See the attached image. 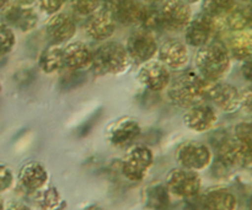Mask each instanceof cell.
I'll list each match as a JSON object with an SVG mask.
<instances>
[{
    "label": "cell",
    "mask_w": 252,
    "mask_h": 210,
    "mask_svg": "<svg viewBox=\"0 0 252 210\" xmlns=\"http://www.w3.org/2000/svg\"><path fill=\"white\" fill-rule=\"evenodd\" d=\"M209 85L211 83L204 80L197 71H182L170 81L167 97L175 106L189 108L207 98Z\"/></svg>",
    "instance_id": "obj_1"
},
{
    "label": "cell",
    "mask_w": 252,
    "mask_h": 210,
    "mask_svg": "<svg viewBox=\"0 0 252 210\" xmlns=\"http://www.w3.org/2000/svg\"><path fill=\"white\" fill-rule=\"evenodd\" d=\"M194 65L197 73L206 81H220L229 73L231 66V56L226 44L219 41H212L211 43L198 48L194 56Z\"/></svg>",
    "instance_id": "obj_2"
},
{
    "label": "cell",
    "mask_w": 252,
    "mask_h": 210,
    "mask_svg": "<svg viewBox=\"0 0 252 210\" xmlns=\"http://www.w3.org/2000/svg\"><path fill=\"white\" fill-rule=\"evenodd\" d=\"M130 61L122 43L106 41L94 51L91 66L97 75H118L129 68Z\"/></svg>",
    "instance_id": "obj_3"
},
{
    "label": "cell",
    "mask_w": 252,
    "mask_h": 210,
    "mask_svg": "<svg viewBox=\"0 0 252 210\" xmlns=\"http://www.w3.org/2000/svg\"><path fill=\"white\" fill-rule=\"evenodd\" d=\"M220 30L219 19H213L202 12L192 17L185 29V43L193 48H201L214 41V37Z\"/></svg>",
    "instance_id": "obj_4"
},
{
    "label": "cell",
    "mask_w": 252,
    "mask_h": 210,
    "mask_svg": "<svg viewBox=\"0 0 252 210\" xmlns=\"http://www.w3.org/2000/svg\"><path fill=\"white\" fill-rule=\"evenodd\" d=\"M154 162V155L148 147L142 144L132 145L123 159L121 170L128 181L140 182Z\"/></svg>",
    "instance_id": "obj_5"
},
{
    "label": "cell",
    "mask_w": 252,
    "mask_h": 210,
    "mask_svg": "<svg viewBox=\"0 0 252 210\" xmlns=\"http://www.w3.org/2000/svg\"><path fill=\"white\" fill-rule=\"evenodd\" d=\"M167 191L179 198H193L202 188V180L197 172L191 170L172 169L165 179Z\"/></svg>",
    "instance_id": "obj_6"
},
{
    "label": "cell",
    "mask_w": 252,
    "mask_h": 210,
    "mask_svg": "<svg viewBox=\"0 0 252 210\" xmlns=\"http://www.w3.org/2000/svg\"><path fill=\"white\" fill-rule=\"evenodd\" d=\"M176 160L182 169L198 172L212 164L213 155L211 149L201 142H185L177 148Z\"/></svg>",
    "instance_id": "obj_7"
},
{
    "label": "cell",
    "mask_w": 252,
    "mask_h": 210,
    "mask_svg": "<svg viewBox=\"0 0 252 210\" xmlns=\"http://www.w3.org/2000/svg\"><path fill=\"white\" fill-rule=\"evenodd\" d=\"M125 47L130 60L139 64L153 60L159 49L155 33H152L140 27L129 34Z\"/></svg>",
    "instance_id": "obj_8"
},
{
    "label": "cell",
    "mask_w": 252,
    "mask_h": 210,
    "mask_svg": "<svg viewBox=\"0 0 252 210\" xmlns=\"http://www.w3.org/2000/svg\"><path fill=\"white\" fill-rule=\"evenodd\" d=\"M162 31H184L192 20L191 5L184 0H165L159 9Z\"/></svg>",
    "instance_id": "obj_9"
},
{
    "label": "cell",
    "mask_w": 252,
    "mask_h": 210,
    "mask_svg": "<svg viewBox=\"0 0 252 210\" xmlns=\"http://www.w3.org/2000/svg\"><path fill=\"white\" fill-rule=\"evenodd\" d=\"M115 16L107 5L102 4L93 14L86 16L84 30L88 37L96 42H106L113 36L116 31Z\"/></svg>",
    "instance_id": "obj_10"
},
{
    "label": "cell",
    "mask_w": 252,
    "mask_h": 210,
    "mask_svg": "<svg viewBox=\"0 0 252 210\" xmlns=\"http://www.w3.org/2000/svg\"><path fill=\"white\" fill-rule=\"evenodd\" d=\"M138 80L150 92H160L169 86L171 74L159 60H149L140 65Z\"/></svg>",
    "instance_id": "obj_11"
},
{
    "label": "cell",
    "mask_w": 252,
    "mask_h": 210,
    "mask_svg": "<svg viewBox=\"0 0 252 210\" xmlns=\"http://www.w3.org/2000/svg\"><path fill=\"white\" fill-rule=\"evenodd\" d=\"M207 98L225 113L236 112L240 108V91L229 83H211Z\"/></svg>",
    "instance_id": "obj_12"
},
{
    "label": "cell",
    "mask_w": 252,
    "mask_h": 210,
    "mask_svg": "<svg viewBox=\"0 0 252 210\" xmlns=\"http://www.w3.org/2000/svg\"><path fill=\"white\" fill-rule=\"evenodd\" d=\"M142 133L139 123L130 117H123L108 127L107 140L116 148L130 147Z\"/></svg>",
    "instance_id": "obj_13"
},
{
    "label": "cell",
    "mask_w": 252,
    "mask_h": 210,
    "mask_svg": "<svg viewBox=\"0 0 252 210\" xmlns=\"http://www.w3.org/2000/svg\"><path fill=\"white\" fill-rule=\"evenodd\" d=\"M158 58L167 69L179 70L185 68L189 59L187 44L177 38L166 39L158 49Z\"/></svg>",
    "instance_id": "obj_14"
},
{
    "label": "cell",
    "mask_w": 252,
    "mask_h": 210,
    "mask_svg": "<svg viewBox=\"0 0 252 210\" xmlns=\"http://www.w3.org/2000/svg\"><path fill=\"white\" fill-rule=\"evenodd\" d=\"M218 122L217 111L212 106L199 103L189 107L184 115V123L189 130L196 133L208 132Z\"/></svg>",
    "instance_id": "obj_15"
},
{
    "label": "cell",
    "mask_w": 252,
    "mask_h": 210,
    "mask_svg": "<svg viewBox=\"0 0 252 210\" xmlns=\"http://www.w3.org/2000/svg\"><path fill=\"white\" fill-rule=\"evenodd\" d=\"M46 33L52 44L62 46L63 43H68L76 33V24L70 15L65 12L51 16L46 25Z\"/></svg>",
    "instance_id": "obj_16"
},
{
    "label": "cell",
    "mask_w": 252,
    "mask_h": 210,
    "mask_svg": "<svg viewBox=\"0 0 252 210\" xmlns=\"http://www.w3.org/2000/svg\"><path fill=\"white\" fill-rule=\"evenodd\" d=\"M93 53L90 47L81 41L69 42L63 47V64L68 70H83L91 66Z\"/></svg>",
    "instance_id": "obj_17"
},
{
    "label": "cell",
    "mask_w": 252,
    "mask_h": 210,
    "mask_svg": "<svg viewBox=\"0 0 252 210\" xmlns=\"http://www.w3.org/2000/svg\"><path fill=\"white\" fill-rule=\"evenodd\" d=\"M49 174L44 165L38 161H29L21 166L17 174L19 183L26 191L37 192L46 187Z\"/></svg>",
    "instance_id": "obj_18"
},
{
    "label": "cell",
    "mask_w": 252,
    "mask_h": 210,
    "mask_svg": "<svg viewBox=\"0 0 252 210\" xmlns=\"http://www.w3.org/2000/svg\"><path fill=\"white\" fill-rule=\"evenodd\" d=\"M4 17L5 24L24 33L34 30L38 24V15L31 6L10 5L4 11Z\"/></svg>",
    "instance_id": "obj_19"
},
{
    "label": "cell",
    "mask_w": 252,
    "mask_h": 210,
    "mask_svg": "<svg viewBox=\"0 0 252 210\" xmlns=\"http://www.w3.org/2000/svg\"><path fill=\"white\" fill-rule=\"evenodd\" d=\"M202 210H236L238 198L228 188H212L201 197Z\"/></svg>",
    "instance_id": "obj_20"
},
{
    "label": "cell",
    "mask_w": 252,
    "mask_h": 210,
    "mask_svg": "<svg viewBox=\"0 0 252 210\" xmlns=\"http://www.w3.org/2000/svg\"><path fill=\"white\" fill-rule=\"evenodd\" d=\"M107 6L112 11L117 24L133 26V25H139L145 4H143L139 0H125V1L117 2V4L107 5Z\"/></svg>",
    "instance_id": "obj_21"
},
{
    "label": "cell",
    "mask_w": 252,
    "mask_h": 210,
    "mask_svg": "<svg viewBox=\"0 0 252 210\" xmlns=\"http://www.w3.org/2000/svg\"><path fill=\"white\" fill-rule=\"evenodd\" d=\"M226 47L231 58L243 63L252 61V29L234 32Z\"/></svg>",
    "instance_id": "obj_22"
},
{
    "label": "cell",
    "mask_w": 252,
    "mask_h": 210,
    "mask_svg": "<svg viewBox=\"0 0 252 210\" xmlns=\"http://www.w3.org/2000/svg\"><path fill=\"white\" fill-rule=\"evenodd\" d=\"M143 201L144 206L150 210H169L171 206L170 192L161 182L148 186L143 193Z\"/></svg>",
    "instance_id": "obj_23"
},
{
    "label": "cell",
    "mask_w": 252,
    "mask_h": 210,
    "mask_svg": "<svg viewBox=\"0 0 252 210\" xmlns=\"http://www.w3.org/2000/svg\"><path fill=\"white\" fill-rule=\"evenodd\" d=\"M38 66L44 74H53L63 68V47L58 44L46 47L39 54Z\"/></svg>",
    "instance_id": "obj_24"
},
{
    "label": "cell",
    "mask_w": 252,
    "mask_h": 210,
    "mask_svg": "<svg viewBox=\"0 0 252 210\" xmlns=\"http://www.w3.org/2000/svg\"><path fill=\"white\" fill-rule=\"evenodd\" d=\"M36 203L42 210H61L64 206L61 193L56 187H43L37 191Z\"/></svg>",
    "instance_id": "obj_25"
},
{
    "label": "cell",
    "mask_w": 252,
    "mask_h": 210,
    "mask_svg": "<svg viewBox=\"0 0 252 210\" xmlns=\"http://www.w3.org/2000/svg\"><path fill=\"white\" fill-rule=\"evenodd\" d=\"M238 0H202L203 14L213 19H223L236 7Z\"/></svg>",
    "instance_id": "obj_26"
},
{
    "label": "cell",
    "mask_w": 252,
    "mask_h": 210,
    "mask_svg": "<svg viewBox=\"0 0 252 210\" xmlns=\"http://www.w3.org/2000/svg\"><path fill=\"white\" fill-rule=\"evenodd\" d=\"M140 29L147 30V31L155 33V32L162 31L161 21H160L159 9L152 6V5L145 4L144 10H143L142 17L139 21Z\"/></svg>",
    "instance_id": "obj_27"
},
{
    "label": "cell",
    "mask_w": 252,
    "mask_h": 210,
    "mask_svg": "<svg viewBox=\"0 0 252 210\" xmlns=\"http://www.w3.org/2000/svg\"><path fill=\"white\" fill-rule=\"evenodd\" d=\"M16 44V34L9 25L0 22V56L9 54Z\"/></svg>",
    "instance_id": "obj_28"
},
{
    "label": "cell",
    "mask_w": 252,
    "mask_h": 210,
    "mask_svg": "<svg viewBox=\"0 0 252 210\" xmlns=\"http://www.w3.org/2000/svg\"><path fill=\"white\" fill-rule=\"evenodd\" d=\"M85 79V74L81 70H68L59 80V88L62 90H71L83 85Z\"/></svg>",
    "instance_id": "obj_29"
},
{
    "label": "cell",
    "mask_w": 252,
    "mask_h": 210,
    "mask_svg": "<svg viewBox=\"0 0 252 210\" xmlns=\"http://www.w3.org/2000/svg\"><path fill=\"white\" fill-rule=\"evenodd\" d=\"M71 9L80 16H89L101 5V0H70Z\"/></svg>",
    "instance_id": "obj_30"
},
{
    "label": "cell",
    "mask_w": 252,
    "mask_h": 210,
    "mask_svg": "<svg viewBox=\"0 0 252 210\" xmlns=\"http://www.w3.org/2000/svg\"><path fill=\"white\" fill-rule=\"evenodd\" d=\"M15 181L12 170L4 162H0V193L9 191Z\"/></svg>",
    "instance_id": "obj_31"
},
{
    "label": "cell",
    "mask_w": 252,
    "mask_h": 210,
    "mask_svg": "<svg viewBox=\"0 0 252 210\" xmlns=\"http://www.w3.org/2000/svg\"><path fill=\"white\" fill-rule=\"evenodd\" d=\"M66 0H37L39 10L43 14L53 16V15L58 14L62 10V7L65 5Z\"/></svg>",
    "instance_id": "obj_32"
},
{
    "label": "cell",
    "mask_w": 252,
    "mask_h": 210,
    "mask_svg": "<svg viewBox=\"0 0 252 210\" xmlns=\"http://www.w3.org/2000/svg\"><path fill=\"white\" fill-rule=\"evenodd\" d=\"M240 107H243L245 112L252 115V88H248L240 92Z\"/></svg>",
    "instance_id": "obj_33"
},
{
    "label": "cell",
    "mask_w": 252,
    "mask_h": 210,
    "mask_svg": "<svg viewBox=\"0 0 252 210\" xmlns=\"http://www.w3.org/2000/svg\"><path fill=\"white\" fill-rule=\"evenodd\" d=\"M241 74H243L245 80H248L249 83H252V61L243 63V66H241Z\"/></svg>",
    "instance_id": "obj_34"
},
{
    "label": "cell",
    "mask_w": 252,
    "mask_h": 210,
    "mask_svg": "<svg viewBox=\"0 0 252 210\" xmlns=\"http://www.w3.org/2000/svg\"><path fill=\"white\" fill-rule=\"evenodd\" d=\"M5 210H31V209L22 203H14L11 204V206L7 207V208H5Z\"/></svg>",
    "instance_id": "obj_35"
},
{
    "label": "cell",
    "mask_w": 252,
    "mask_h": 210,
    "mask_svg": "<svg viewBox=\"0 0 252 210\" xmlns=\"http://www.w3.org/2000/svg\"><path fill=\"white\" fill-rule=\"evenodd\" d=\"M16 5H22V6H31L37 0H14Z\"/></svg>",
    "instance_id": "obj_36"
},
{
    "label": "cell",
    "mask_w": 252,
    "mask_h": 210,
    "mask_svg": "<svg viewBox=\"0 0 252 210\" xmlns=\"http://www.w3.org/2000/svg\"><path fill=\"white\" fill-rule=\"evenodd\" d=\"M12 0H0V12H4L11 5Z\"/></svg>",
    "instance_id": "obj_37"
},
{
    "label": "cell",
    "mask_w": 252,
    "mask_h": 210,
    "mask_svg": "<svg viewBox=\"0 0 252 210\" xmlns=\"http://www.w3.org/2000/svg\"><path fill=\"white\" fill-rule=\"evenodd\" d=\"M248 16L249 22H250V29H252V4L248 5Z\"/></svg>",
    "instance_id": "obj_38"
},
{
    "label": "cell",
    "mask_w": 252,
    "mask_h": 210,
    "mask_svg": "<svg viewBox=\"0 0 252 210\" xmlns=\"http://www.w3.org/2000/svg\"><path fill=\"white\" fill-rule=\"evenodd\" d=\"M165 0H144V2H147L148 5H153V4H158V2H164Z\"/></svg>",
    "instance_id": "obj_39"
},
{
    "label": "cell",
    "mask_w": 252,
    "mask_h": 210,
    "mask_svg": "<svg viewBox=\"0 0 252 210\" xmlns=\"http://www.w3.org/2000/svg\"><path fill=\"white\" fill-rule=\"evenodd\" d=\"M121 1H125V0H105V4L107 5H113V4H117V2H121Z\"/></svg>",
    "instance_id": "obj_40"
},
{
    "label": "cell",
    "mask_w": 252,
    "mask_h": 210,
    "mask_svg": "<svg viewBox=\"0 0 252 210\" xmlns=\"http://www.w3.org/2000/svg\"><path fill=\"white\" fill-rule=\"evenodd\" d=\"M84 210H103V209L101 208V207L95 206V204H94V206H89L88 208H85Z\"/></svg>",
    "instance_id": "obj_41"
},
{
    "label": "cell",
    "mask_w": 252,
    "mask_h": 210,
    "mask_svg": "<svg viewBox=\"0 0 252 210\" xmlns=\"http://www.w3.org/2000/svg\"><path fill=\"white\" fill-rule=\"evenodd\" d=\"M184 1H186L187 4H197V2H199V1H202V0H184Z\"/></svg>",
    "instance_id": "obj_42"
},
{
    "label": "cell",
    "mask_w": 252,
    "mask_h": 210,
    "mask_svg": "<svg viewBox=\"0 0 252 210\" xmlns=\"http://www.w3.org/2000/svg\"><path fill=\"white\" fill-rule=\"evenodd\" d=\"M0 210H5V204H4V201H2L1 197H0Z\"/></svg>",
    "instance_id": "obj_43"
},
{
    "label": "cell",
    "mask_w": 252,
    "mask_h": 210,
    "mask_svg": "<svg viewBox=\"0 0 252 210\" xmlns=\"http://www.w3.org/2000/svg\"><path fill=\"white\" fill-rule=\"evenodd\" d=\"M249 210H252V198L250 199V202H249Z\"/></svg>",
    "instance_id": "obj_44"
},
{
    "label": "cell",
    "mask_w": 252,
    "mask_h": 210,
    "mask_svg": "<svg viewBox=\"0 0 252 210\" xmlns=\"http://www.w3.org/2000/svg\"><path fill=\"white\" fill-rule=\"evenodd\" d=\"M241 1L246 2V4H252V0H241Z\"/></svg>",
    "instance_id": "obj_45"
},
{
    "label": "cell",
    "mask_w": 252,
    "mask_h": 210,
    "mask_svg": "<svg viewBox=\"0 0 252 210\" xmlns=\"http://www.w3.org/2000/svg\"><path fill=\"white\" fill-rule=\"evenodd\" d=\"M1 89H2V86H1V81H0V92H1Z\"/></svg>",
    "instance_id": "obj_46"
}]
</instances>
